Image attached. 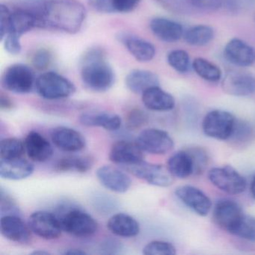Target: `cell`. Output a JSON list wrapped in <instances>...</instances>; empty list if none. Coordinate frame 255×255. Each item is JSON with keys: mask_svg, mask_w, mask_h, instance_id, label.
Instances as JSON below:
<instances>
[{"mask_svg": "<svg viewBox=\"0 0 255 255\" xmlns=\"http://www.w3.org/2000/svg\"><path fill=\"white\" fill-rule=\"evenodd\" d=\"M86 14L84 5L77 0H42L41 28L76 34L81 29Z\"/></svg>", "mask_w": 255, "mask_h": 255, "instance_id": "1", "label": "cell"}, {"mask_svg": "<svg viewBox=\"0 0 255 255\" xmlns=\"http://www.w3.org/2000/svg\"><path fill=\"white\" fill-rule=\"evenodd\" d=\"M81 80L89 90L105 92L115 83V74L107 62V53L101 47L85 52L81 59Z\"/></svg>", "mask_w": 255, "mask_h": 255, "instance_id": "2", "label": "cell"}, {"mask_svg": "<svg viewBox=\"0 0 255 255\" xmlns=\"http://www.w3.org/2000/svg\"><path fill=\"white\" fill-rule=\"evenodd\" d=\"M62 230L74 237L86 238L96 234L98 223L91 215L77 207H59Z\"/></svg>", "mask_w": 255, "mask_h": 255, "instance_id": "3", "label": "cell"}, {"mask_svg": "<svg viewBox=\"0 0 255 255\" xmlns=\"http://www.w3.org/2000/svg\"><path fill=\"white\" fill-rule=\"evenodd\" d=\"M37 93L46 100L69 98L76 92L72 82L58 73L48 71L40 75L35 82Z\"/></svg>", "mask_w": 255, "mask_h": 255, "instance_id": "4", "label": "cell"}, {"mask_svg": "<svg viewBox=\"0 0 255 255\" xmlns=\"http://www.w3.org/2000/svg\"><path fill=\"white\" fill-rule=\"evenodd\" d=\"M35 74L30 67L24 64H14L4 71L1 84L5 90L15 94H28L35 87Z\"/></svg>", "mask_w": 255, "mask_h": 255, "instance_id": "5", "label": "cell"}, {"mask_svg": "<svg viewBox=\"0 0 255 255\" xmlns=\"http://www.w3.org/2000/svg\"><path fill=\"white\" fill-rule=\"evenodd\" d=\"M123 168L132 175L153 186L168 187L174 182V176L163 165L142 160L132 165H123Z\"/></svg>", "mask_w": 255, "mask_h": 255, "instance_id": "6", "label": "cell"}, {"mask_svg": "<svg viewBox=\"0 0 255 255\" xmlns=\"http://www.w3.org/2000/svg\"><path fill=\"white\" fill-rule=\"evenodd\" d=\"M237 119L223 110H213L206 115L202 123L204 134L210 138L228 140L232 134Z\"/></svg>", "mask_w": 255, "mask_h": 255, "instance_id": "7", "label": "cell"}, {"mask_svg": "<svg viewBox=\"0 0 255 255\" xmlns=\"http://www.w3.org/2000/svg\"><path fill=\"white\" fill-rule=\"evenodd\" d=\"M208 177L214 186L230 195H238L246 188L244 177L229 165L213 168L209 171Z\"/></svg>", "mask_w": 255, "mask_h": 255, "instance_id": "8", "label": "cell"}, {"mask_svg": "<svg viewBox=\"0 0 255 255\" xmlns=\"http://www.w3.org/2000/svg\"><path fill=\"white\" fill-rule=\"evenodd\" d=\"M244 216L241 207L237 202L232 200L222 199L215 206L213 219L221 229L233 234Z\"/></svg>", "mask_w": 255, "mask_h": 255, "instance_id": "9", "label": "cell"}, {"mask_svg": "<svg viewBox=\"0 0 255 255\" xmlns=\"http://www.w3.org/2000/svg\"><path fill=\"white\" fill-rule=\"evenodd\" d=\"M135 142L143 151L151 154H165L174 147V141L168 132L155 128L140 132Z\"/></svg>", "mask_w": 255, "mask_h": 255, "instance_id": "10", "label": "cell"}, {"mask_svg": "<svg viewBox=\"0 0 255 255\" xmlns=\"http://www.w3.org/2000/svg\"><path fill=\"white\" fill-rule=\"evenodd\" d=\"M28 224L32 232L44 240H56L60 237L63 231L57 216L47 211L32 213Z\"/></svg>", "mask_w": 255, "mask_h": 255, "instance_id": "11", "label": "cell"}, {"mask_svg": "<svg viewBox=\"0 0 255 255\" xmlns=\"http://www.w3.org/2000/svg\"><path fill=\"white\" fill-rule=\"evenodd\" d=\"M222 89L228 95L246 97L255 93V77L240 71H231L222 81Z\"/></svg>", "mask_w": 255, "mask_h": 255, "instance_id": "12", "label": "cell"}, {"mask_svg": "<svg viewBox=\"0 0 255 255\" xmlns=\"http://www.w3.org/2000/svg\"><path fill=\"white\" fill-rule=\"evenodd\" d=\"M1 234L10 241L26 244L31 241V229L17 215H5L0 221Z\"/></svg>", "mask_w": 255, "mask_h": 255, "instance_id": "13", "label": "cell"}, {"mask_svg": "<svg viewBox=\"0 0 255 255\" xmlns=\"http://www.w3.org/2000/svg\"><path fill=\"white\" fill-rule=\"evenodd\" d=\"M224 56L239 67H249L255 63V49L240 38H233L224 49Z\"/></svg>", "mask_w": 255, "mask_h": 255, "instance_id": "14", "label": "cell"}, {"mask_svg": "<svg viewBox=\"0 0 255 255\" xmlns=\"http://www.w3.org/2000/svg\"><path fill=\"white\" fill-rule=\"evenodd\" d=\"M175 195L185 205L201 216L208 214L212 204L210 198L198 188L183 186L177 188Z\"/></svg>", "mask_w": 255, "mask_h": 255, "instance_id": "15", "label": "cell"}, {"mask_svg": "<svg viewBox=\"0 0 255 255\" xmlns=\"http://www.w3.org/2000/svg\"><path fill=\"white\" fill-rule=\"evenodd\" d=\"M117 38L138 62H150L156 55L154 46L140 37L128 32H121Z\"/></svg>", "mask_w": 255, "mask_h": 255, "instance_id": "16", "label": "cell"}, {"mask_svg": "<svg viewBox=\"0 0 255 255\" xmlns=\"http://www.w3.org/2000/svg\"><path fill=\"white\" fill-rule=\"evenodd\" d=\"M96 174L100 183L112 192L125 193L132 184L129 176L112 165L101 167Z\"/></svg>", "mask_w": 255, "mask_h": 255, "instance_id": "17", "label": "cell"}, {"mask_svg": "<svg viewBox=\"0 0 255 255\" xmlns=\"http://www.w3.org/2000/svg\"><path fill=\"white\" fill-rule=\"evenodd\" d=\"M56 147L65 152H77L86 147V139L78 131L66 127H58L51 133Z\"/></svg>", "mask_w": 255, "mask_h": 255, "instance_id": "18", "label": "cell"}, {"mask_svg": "<svg viewBox=\"0 0 255 255\" xmlns=\"http://www.w3.org/2000/svg\"><path fill=\"white\" fill-rule=\"evenodd\" d=\"M143 150L136 142L119 141L112 146L110 159L112 162L122 165H132L143 160Z\"/></svg>", "mask_w": 255, "mask_h": 255, "instance_id": "19", "label": "cell"}, {"mask_svg": "<svg viewBox=\"0 0 255 255\" xmlns=\"http://www.w3.org/2000/svg\"><path fill=\"white\" fill-rule=\"evenodd\" d=\"M24 144L28 157L34 162H46L53 156L51 144L39 132H29L25 138Z\"/></svg>", "mask_w": 255, "mask_h": 255, "instance_id": "20", "label": "cell"}, {"mask_svg": "<svg viewBox=\"0 0 255 255\" xmlns=\"http://www.w3.org/2000/svg\"><path fill=\"white\" fill-rule=\"evenodd\" d=\"M150 28L153 35L163 42H176L184 35L180 23L165 17L153 18L150 21Z\"/></svg>", "mask_w": 255, "mask_h": 255, "instance_id": "21", "label": "cell"}, {"mask_svg": "<svg viewBox=\"0 0 255 255\" xmlns=\"http://www.w3.org/2000/svg\"><path fill=\"white\" fill-rule=\"evenodd\" d=\"M125 85L132 93L142 95L147 89L159 86V80L158 76L152 71L135 69L127 75Z\"/></svg>", "mask_w": 255, "mask_h": 255, "instance_id": "22", "label": "cell"}, {"mask_svg": "<svg viewBox=\"0 0 255 255\" xmlns=\"http://www.w3.org/2000/svg\"><path fill=\"white\" fill-rule=\"evenodd\" d=\"M141 99L144 107L152 111H169L175 107L174 97L159 86L147 89L141 95Z\"/></svg>", "mask_w": 255, "mask_h": 255, "instance_id": "23", "label": "cell"}, {"mask_svg": "<svg viewBox=\"0 0 255 255\" xmlns=\"http://www.w3.org/2000/svg\"><path fill=\"white\" fill-rule=\"evenodd\" d=\"M34 165L26 159H1L0 176L2 178L10 180H20L32 175Z\"/></svg>", "mask_w": 255, "mask_h": 255, "instance_id": "24", "label": "cell"}, {"mask_svg": "<svg viewBox=\"0 0 255 255\" xmlns=\"http://www.w3.org/2000/svg\"><path fill=\"white\" fill-rule=\"evenodd\" d=\"M107 228L115 235L125 238L135 237L140 232L138 222L125 213L113 215L107 222Z\"/></svg>", "mask_w": 255, "mask_h": 255, "instance_id": "25", "label": "cell"}, {"mask_svg": "<svg viewBox=\"0 0 255 255\" xmlns=\"http://www.w3.org/2000/svg\"><path fill=\"white\" fill-rule=\"evenodd\" d=\"M35 28H40V23L33 13L17 8L11 11L8 34L14 33L21 37Z\"/></svg>", "mask_w": 255, "mask_h": 255, "instance_id": "26", "label": "cell"}, {"mask_svg": "<svg viewBox=\"0 0 255 255\" xmlns=\"http://www.w3.org/2000/svg\"><path fill=\"white\" fill-rule=\"evenodd\" d=\"M80 122L84 126L98 127L110 131L117 130L122 126V119L118 115L104 112L83 113Z\"/></svg>", "mask_w": 255, "mask_h": 255, "instance_id": "27", "label": "cell"}, {"mask_svg": "<svg viewBox=\"0 0 255 255\" xmlns=\"http://www.w3.org/2000/svg\"><path fill=\"white\" fill-rule=\"evenodd\" d=\"M167 168L177 178L184 179L193 174V163L188 150L174 153L167 162Z\"/></svg>", "mask_w": 255, "mask_h": 255, "instance_id": "28", "label": "cell"}, {"mask_svg": "<svg viewBox=\"0 0 255 255\" xmlns=\"http://www.w3.org/2000/svg\"><path fill=\"white\" fill-rule=\"evenodd\" d=\"M94 158L90 156H68L61 158L55 163L57 172L86 173L93 167Z\"/></svg>", "mask_w": 255, "mask_h": 255, "instance_id": "29", "label": "cell"}, {"mask_svg": "<svg viewBox=\"0 0 255 255\" xmlns=\"http://www.w3.org/2000/svg\"><path fill=\"white\" fill-rule=\"evenodd\" d=\"M183 35L185 41L189 45L202 47L214 38L215 31L207 25H198L188 29Z\"/></svg>", "mask_w": 255, "mask_h": 255, "instance_id": "30", "label": "cell"}, {"mask_svg": "<svg viewBox=\"0 0 255 255\" xmlns=\"http://www.w3.org/2000/svg\"><path fill=\"white\" fill-rule=\"evenodd\" d=\"M195 72L206 81L216 83L222 78V72L219 67L204 58H197L192 62Z\"/></svg>", "mask_w": 255, "mask_h": 255, "instance_id": "31", "label": "cell"}, {"mask_svg": "<svg viewBox=\"0 0 255 255\" xmlns=\"http://www.w3.org/2000/svg\"><path fill=\"white\" fill-rule=\"evenodd\" d=\"M252 135L253 131L251 125L243 121L237 120L232 134L228 140L234 147H244L252 141Z\"/></svg>", "mask_w": 255, "mask_h": 255, "instance_id": "32", "label": "cell"}, {"mask_svg": "<svg viewBox=\"0 0 255 255\" xmlns=\"http://www.w3.org/2000/svg\"><path fill=\"white\" fill-rule=\"evenodd\" d=\"M25 144L17 138H7L0 143L1 159H14L21 158L25 152Z\"/></svg>", "mask_w": 255, "mask_h": 255, "instance_id": "33", "label": "cell"}, {"mask_svg": "<svg viewBox=\"0 0 255 255\" xmlns=\"http://www.w3.org/2000/svg\"><path fill=\"white\" fill-rule=\"evenodd\" d=\"M168 65L177 72L184 74L190 66L189 53L183 50H174L170 52L167 56Z\"/></svg>", "mask_w": 255, "mask_h": 255, "instance_id": "34", "label": "cell"}, {"mask_svg": "<svg viewBox=\"0 0 255 255\" xmlns=\"http://www.w3.org/2000/svg\"><path fill=\"white\" fill-rule=\"evenodd\" d=\"M187 150L190 154L193 163V174H202L210 163L208 153L202 147H191L187 149Z\"/></svg>", "mask_w": 255, "mask_h": 255, "instance_id": "35", "label": "cell"}, {"mask_svg": "<svg viewBox=\"0 0 255 255\" xmlns=\"http://www.w3.org/2000/svg\"><path fill=\"white\" fill-rule=\"evenodd\" d=\"M156 2L164 9L174 14H189L195 10L190 0H156Z\"/></svg>", "mask_w": 255, "mask_h": 255, "instance_id": "36", "label": "cell"}, {"mask_svg": "<svg viewBox=\"0 0 255 255\" xmlns=\"http://www.w3.org/2000/svg\"><path fill=\"white\" fill-rule=\"evenodd\" d=\"M148 122V116L140 108H132L125 118V125L129 130H137Z\"/></svg>", "mask_w": 255, "mask_h": 255, "instance_id": "37", "label": "cell"}, {"mask_svg": "<svg viewBox=\"0 0 255 255\" xmlns=\"http://www.w3.org/2000/svg\"><path fill=\"white\" fill-rule=\"evenodd\" d=\"M176 253L175 247L171 243L160 240L150 242L143 249L145 255H174Z\"/></svg>", "mask_w": 255, "mask_h": 255, "instance_id": "38", "label": "cell"}, {"mask_svg": "<svg viewBox=\"0 0 255 255\" xmlns=\"http://www.w3.org/2000/svg\"><path fill=\"white\" fill-rule=\"evenodd\" d=\"M30 62L35 69L45 71L53 62V54L47 49H38L31 55Z\"/></svg>", "mask_w": 255, "mask_h": 255, "instance_id": "39", "label": "cell"}, {"mask_svg": "<svg viewBox=\"0 0 255 255\" xmlns=\"http://www.w3.org/2000/svg\"><path fill=\"white\" fill-rule=\"evenodd\" d=\"M233 234L245 240L255 242V219L245 215Z\"/></svg>", "mask_w": 255, "mask_h": 255, "instance_id": "40", "label": "cell"}, {"mask_svg": "<svg viewBox=\"0 0 255 255\" xmlns=\"http://www.w3.org/2000/svg\"><path fill=\"white\" fill-rule=\"evenodd\" d=\"M20 38L21 37L14 33L7 34L5 38L2 40L4 42L3 45L5 51L13 56L20 54L22 50Z\"/></svg>", "mask_w": 255, "mask_h": 255, "instance_id": "41", "label": "cell"}, {"mask_svg": "<svg viewBox=\"0 0 255 255\" xmlns=\"http://www.w3.org/2000/svg\"><path fill=\"white\" fill-rule=\"evenodd\" d=\"M195 10L204 11H216L223 6L222 0H190Z\"/></svg>", "mask_w": 255, "mask_h": 255, "instance_id": "42", "label": "cell"}, {"mask_svg": "<svg viewBox=\"0 0 255 255\" xmlns=\"http://www.w3.org/2000/svg\"><path fill=\"white\" fill-rule=\"evenodd\" d=\"M88 4L96 12L102 14L116 13L113 6V0H88Z\"/></svg>", "mask_w": 255, "mask_h": 255, "instance_id": "43", "label": "cell"}, {"mask_svg": "<svg viewBox=\"0 0 255 255\" xmlns=\"http://www.w3.org/2000/svg\"><path fill=\"white\" fill-rule=\"evenodd\" d=\"M0 207H1V213H9L8 215H17L14 213H17L18 211V209L14 201H13L12 198L2 189H1V192H0Z\"/></svg>", "mask_w": 255, "mask_h": 255, "instance_id": "44", "label": "cell"}, {"mask_svg": "<svg viewBox=\"0 0 255 255\" xmlns=\"http://www.w3.org/2000/svg\"><path fill=\"white\" fill-rule=\"evenodd\" d=\"M11 12V10L7 5H3V4L1 5V7H0V38H1V41L8 34Z\"/></svg>", "mask_w": 255, "mask_h": 255, "instance_id": "45", "label": "cell"}, {"mask_svg": "<svg viewBox=\"0 0 255 255\" xmlns=\"http://www.w3.org/2000/svg\"><path fill=\"white\" fill-rule=\"evenodd\" d=\"M141 0H113L116 13H129L138 7Z\"/></svg>", "mask_w": 255, "mask_h": 255, "instance_id": "46", "label": "cell"}, {"mask_svg": "<svg viewBox=\"0 0 255 255\" xmlns=\"http://www.w3.org/2000/svg\"><path fill=\"white\" fill-rule=\"evenodd\" d=\"M123 246L120 242L116 240H106L100 246V251L103 255H118L122 253Z\"/></svg>", "mask_w": 255, "mask_h": 255, "instance_id": "47", "label": "cell"}, {"mask_svg": "<svg viewBox=\"0 0 255 255\" xmlns=\"http://www.w3.org/2000/svg\"><path fill=\"white\" fill-rule=\"evenodd\" d=\"M14 106V102L11 98L6 94L1 92V95H0V108L1 110H10L13 109Z\"/></svg>", "mask_w": 255, "mask_h": 255, "instance_id": "48", "label": "cell"}, {"mask_svg": "<svg viewBox=\"0 0 255 255\" xmlns=\"http://www.w3.org/2000/svg\"><path fill=\"white\" fill-rule=\"evenodd\" d=\"M223 6L231 12H237L240 8V0H222Z\"/></svg>", "mask_w": 255, "mask_h": 255, "instance_id": "49", "label": "cell"}, {"mask_svg": "<svg viewBox=\"0 0 255 255\" xmlns=\"http://www.w3.org/2000/svg\"><path fill=\"white\" fill-rule=\"evenodd\" d=\"M63 255H86V252H84V251H82L81 249H68V250L64 252Z\"/></svg>", "mask_w": 255, "mask_h": 255, "instance_id": "50", "label": "cell"}, {"mask_svg": "<svg viewBox=\"0 0 255 255\" xmlns=\"http://www.w3.org/2000/svg\"><path fill=\"white\" fill-rule=\"evenodd\" d=\"M251 192H252V196L255 199V175L254 176L252 183H251Z\"/></svg>", "mask_w": 255, "mask_h": 255, "instance_id": "51", "label": "cell"}, {"mask_svg": "<svg viewBox=\"0 0 255 255\" xmlns=\"http://www.w3.org/2000/svg\"><path fill=\"white\" fill-rule=\"evenodd\" d=\"M32 255H50L48 252H46V251H41L38 250L35 251V252H32Z\"/></svg>", "mask_w": 255, "mask_h": 255, "instance_id": "52", "label": "cell"}]
</instances>
